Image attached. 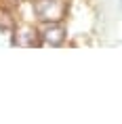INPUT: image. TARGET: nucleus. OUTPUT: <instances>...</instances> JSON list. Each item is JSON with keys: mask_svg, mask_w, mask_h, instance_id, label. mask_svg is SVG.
I'll return each mask as SVG.
<instances>
[{"mask_svg": "<svg viewBox=\"0 0 122 124\" xmlns=\"http://www.w3.org/2000/svg\"><path fill=\"white\" fill-rule=\"evenodd\" d=\"M11 27H13V17H11L7 11L0 8V30H2V32H8Z\"/></svg>", "mask_w": 122, "mask_h": 124, "instance_id": "3", "label": "nucleus"}, {"mask_svg": "<svg viewBox=\"0 0 122 124\" xmlns=\"http://www.w3.org/2000/svg\"><path fill=\"white\" fill-rule=\"evenodd\" d=\"M63 38H65V32L59 25H49L44 32H42V40L49 42V44H53V46H59L63 42Z\"/></svg>", "mask_w": 122, "mask_h": 124, "instance_id": "2", "label": "nucleus"}, {"mask_svg": "<svg viewBox=\"0 0 122 124\" xmlns=\"http://www.w3.org/2000/svg\"><path fill=\"white\" fill-rule=\"evenodd\" d=\"M36 13L44 21H59L65 13V4L61 0H38L36 2Z\"/></svg>", "mask_w": 122, "mask_h": 124, "instance_id": "1", "label": "nucleus"}]
</instances>
